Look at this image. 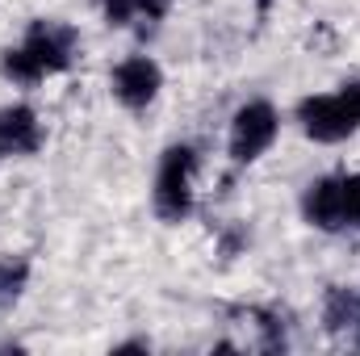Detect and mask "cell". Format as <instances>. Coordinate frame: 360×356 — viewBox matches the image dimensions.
Returning a JSON list of instances; mask_svg holds the SVG:
<instances>
[{
    "instance_id": "11",
    "label": "cell",
    "mask_w": 360,
    "mask_h": 356,
    "mask_svg": "<svg viewBox=\"0 0 360 356\" xmlns=\"http://www.w3.org/2000/svg\"><path fill=\"white\" fill-rule=\"evenodd\" d=\"M134 13H139L134 0H105V17H109V25H130Z\"/></svg>"
},
{
    "instance_id": "9",
    "label": "cell",
    "mask_w": 360,
    "mask_h": 356,
    "mask_svg": "<svg viewBox=\"0 0 360 356\" xmlns=\"http://www.w3.org/2000/svg\"><path fill=\"white\" fill-rule=\"evenodd\" d=\"M340 201H344V231L360 227V172L340 177Z\"/></svg>"
},
{
    "instance_id": "13",
    "label": "cell",
    "mask_w": 360,
    "mask_h": 356,
    "mask_svg": "<svg viewBox=\"0 0 360 356\" xmlns=\"http://www.w3.org/2000/svg\"><path fill=\"white\" fill-rule=\"evenodd\" d=\"M340 92H344V96L352 101V109H356V113H360V80H352V84H344V89H340Z\"/></svg>"
},
{
    "instance_id": "5",
    "label": "cell",
    "mask_w": 360,
    "mask_h": 356,
    "mask_svg": "<svg viewBox=\"0 0 360 356\" xmlns=\"http://www.w3.org/2000/svg\"><path fill=\"white\" fill-rule=\"evenodd\" d=\"M113 96L126 105V109H147L160 89H164V72H160V63L155 59H147V55H130V59H122L117 68H113Z\"/></svg>"
},
{
    "instance_id": "10",
    "label": "cell",
    "mask_w": 360,
    "mask_h": 356,
    "mask_svg": "<svg viewBox=\"0 0 360 356\" xmlns=\"http://www.w3.org/2000/svg\"><path fill=\"white\" fill-rule=\"evenodd\" d=\"M25 276H30L25 260H4V256H0V302L17 298V293H21V285H25Z\"/></svg>"
},
{
    "instance_id": "1",
    "label": "cell",
    "mask_w": 360,
    "mask_h": 356,
    "mask_svg": "<svg viewBox=\"0 0 360 356\" xmlns=\"http://www.w3.org/2000/svg\"><path fill=\"white\" fill-rule=\"evenodd\" d=\"M193 172H197V151L188 143H176L164 151L160 172H155V214L164 222H184L193 210Z\"/></svg>"
},
{
    "instance_id": "3",
    "label": "cell",
    "mask_w": 360,
    "mask_h": 356,
    "mask_svg": "<svg viewBox=\"0 0 360 356\" xmlns=\"http://www.w3.org/2000/svg\"><path fill=\"white\" fill-rule=\"evenodd\" d=\"M281 134V113L269 101H248L235 122H231V160L235 164H252L269 151Z\"/></svg>"
},
{
    "instance_id": "4",
    "label": "cell",
    "mask_w": 360,
    "mask_h": 356,
    "mask_svg": "<svg viewBox=\"0 0 360 356\" xmlns=\"http://www.w3.org/2000/svg\"><path fill=\"white\" fill-rule=\"evenodd\" d=\"M21 51L30 55V63L46 80V76H55V72H63L72 63V55H76V30L59 25V21H34L30 34H25V42H21Z\"/></svg>"
},
{
    "instance_id": "7",
    "label": "cell",
    "mask_w": 360,
    "mask_h": 356,
    "mask_svg": "<svg viewBox=\"0 0 360 356\" xmlns=\"http://www.w3.org/2000/svg\"><path fill=\"white\" fill-rule=\"evenodd\" d=\"M38 143H42V130H38V117L30 105L0 109V151L4 155H30V151H38Z\"/></svg>"
},
{
    "instance_id": "6",
    "label": "cell",
    "mask_w": 360,
    "mask_h": 356,
    "mask_svg": "<svg viewBox=\"0 0 360 356\" xmlns=\"http://www.w3.org/2000/svg\"><path fill=\"white\" fill-rule=\"evenodd\" d=\"M302 214L319 231H344V201H340V177L314 180L302 197Z\"/></svg>"
},
{
    "instance_id": "2",
    "label": "cell",
    "mask_w": 360,
    "mask_h": 356,
    "mask_svg": "<svg viewBox=\"0 0 360 356\" xmlns=\"http://www.w3.org/2000/svg\"><path fill=\"white\" fill-rule=\"evenodd\" d=\"M297 122L314 143H344L348 134L360 130V113L344 92H327V96H306L297 105Z\"/></svg>"
},
{
    "instance_id": "12",
    "label": "cell",
    "mask_w": 360,
    "mask_h": 356,
    "mask_svg": "<svg viewBox=\"0 0 360 356\" xmlns=\"http://www.w3.org/2000/svg\"><path fill=\"white\" fill-rule=\"evenodd\" d=\"M168 4H172V0H134V8H139L143 17H164Z\"/></svg>"
},
{
    "instance_id": "14",
    "label": "cell",
    "mask_w": 360,
    "mask_h": 356,
    "mask_svg": "<svg viewBox=\"0 0 360 356\" xmlns=\"http://www.w3.org/2000/svg\"><path fill=\"white\" fill-rule=\"evenodd\" d=\"M0 155H4V151H0Z\"/></svg>"
},
{
    "instance_id": "8",
    "label": "cell",
    "mask_w": 360,
    "mask_h": 356,
    "mask_svg": "<svg viewBox=\"0 0 360 356\" xmlns=\"http://www.w3.org/2000/svg\"><path fill=\"white\" fill-rule=\"evenodd\" d=\"M323 319H327V331L344 336L348 344L360 348V293L356 289H331Z\"/></svg>"
}]
</instances>
